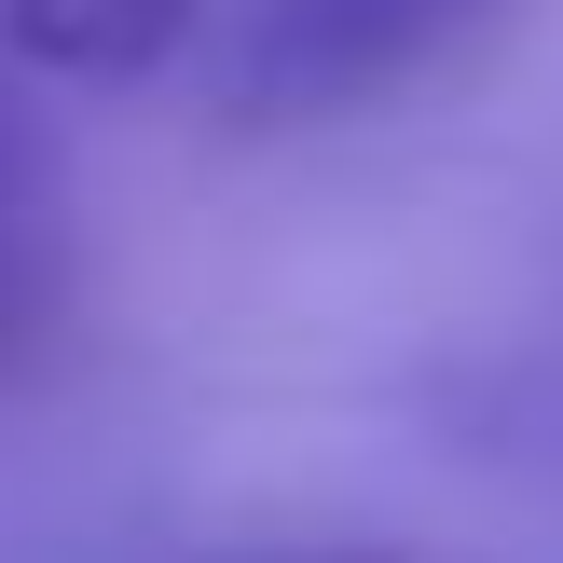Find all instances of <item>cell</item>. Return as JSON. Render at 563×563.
<instances>
[{
	"label": "cell",
	"mask_w": 563,
	"mask_h": 563,
	"mask_svg": "<svg viewBox=\"0 0 563 563\" xmlns=\"http://www.w3.org/2000/svg\"><path fill=\"white\" fill-rule=\"evenodd\" d=\"M495 0H220V124H262V137H302V124H344V110L399 97L440 42H467Z\"/></svg>",
	"instance_id": "obj_1"
},
{
	"label": "cell",
	"mask_w": 563,
	"mask_h": 563,
	"mask_svg": "<svg viewBox=\"0 0 563 563\" xmlns=\"http://www.w3.org/2000/svg\"><path fill=\"white\" fill-rule=\"evenodd\" d=\"M207 14L220 0H0V55L42 82H82V97H124V82L179 69Z\"/></svg>",
	"instance_id": "obj_2"
},
{
	"label": "cell",
	"mask_w": 563,
	"mask_h": 563,
	"mask_svg": "<svg viewBox=\"0 0 563 563\" xmlns=\"http://www.w3.org/2000/svg\"><path fill=\"white\" fill-rule=\"evenodd\" d=\"M55 275H69V192H55V152L27 124V97L0 82V372L55 330Z\"/></svg>",
	"instance_id": "obj_3"
}]
</instances>
